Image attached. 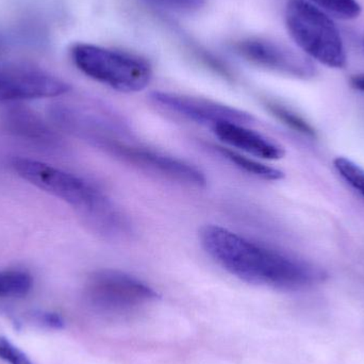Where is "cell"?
Listing matches in <instances>:
<instances>
[{
	"label": "cell",
	"instance_id": "52a82bcc",
	"mask_svg": "<svg viewBox=\"0 0 364 364\" xmlns=\"http://www.w3.org/2000/svg\"><path fill=\"white\" fill-rule=\"evenodd\" d=\"M102 149L128 164L170 181L198 188L207 186V178L200 170L172 156L144 147L134 146L125 141H113L105 145Z\"/></svg>",
	"mask_w": 364,
	"mask_h": 364
},
{
	"label": "cell",
	"instance_id": "2e32d148",
	"mask_svg": "<svg viewBox=\"0 0 364 364\" xmlns=\"http://www.w3.org/2000/svg\"><path fill=\"white\" fill-rule=\"evenodd\" d=\"M324 12L341 19H355L363 12L357 0H308Z\"/></svg>",
	"mask_w": 364,
	"mask_h": 364
},
{
	"label": "cell",
	"instance_id": "9a60e30c",
	"mask_svg": "<svg viewBox=\"0 0 364 364\" xmlns=\"http://www.w3.org/2000/svg\"><path fill=\"white\" fill-rule=\"evenodd\" d=\"M265 107L273 117H275L278 121L282 122L287 127L294 130L295 132L303 134V136L316 138V132L312 127L311 124L306 121L303 117L293 111L292 109L288 108V107L275 102V100H267Z\"/></svg>",
	"mask_w": 364,
	"mask_h": 364
},
{
	"label": "cell",
	"instance_id": "44dd1931",
	"mask_svg": "<svg viewBox=\"0 0 364 364\" xmlns=\"http://www.w3.org/2000/svg\"><path fill=\"white\" fill-rule=\"evenodd\" d=\"M350 85L354 89L364 92V74L355 75L350 78Z\"/></svg>",
	"mask_w": 364,
	"mask_h": 364
},
{
	"label": "cell",
	"instance_id": "ac0fdd59",
	"mask_svg": "<svg viewBox=\"0 0 364 364\" xmlns=\"http://www.w3.org/2000/svg\"><path fill=\"white\" fill-rule=\"evenodd\" d=\"M0 360L9 364H33L21 348L2 336H0Z\"/></svg>",
	"mask_w": 364,
	"mask_h": 364
},
{
	"label": "cell",
	"instance_id": "6da1fadb",
	"mask_svg": "<svg viewBox=\"0 0 364 364\" xmlns=\"http://www.w3.org/2000/svg\"><path fill=\"white\" fill-rule=\"evenodd\" d=\"M199 239L218 265L248 284L296 291L324 279V272L314 265L255 243L224 227L207 225L201 228Z\"/></svg>",
	"mask_w": 364,
	"mask_h": 364
},
{
	"label": "cell",
	"instance_id": "4fadbf2b",
	"mask_svg": "<svg viewBox=\"0 0 364 364\" xmlns=\"http://www.w3.org/2000/svg\"><path fill=\"white\" fill-rule=\"evenodd\" d=\"M214 149L224 159L233 164L235 168L247 173V174L252 175V176L257 177V178L263 179V181H282L284 177V173L282 171L272 168V166H267V164H261V162L241 155V154L232 151V149L220 146L214 147Z\"/></svg>",
	"mask_w": 364,
	"mask_h": 364
},
{
	"label": "cell",
	"instance_id": "277c9868",
	"mask_svg": "<svg viewBox=\"0 0 364 364\" xmlns=\"http://www.w3.org/2000/svg\"><path fill=\"white\" fill-rule=\"evenodd\" d=\"M284 18L289 34L306 55L328 68L346 65L343 38L324 11L308 0H289Z\"/></svg>",
	"mask_w": 364,
	"mask_h": 364
},
{
	"label": "cell",
	"instance_id": "603a6c76",
	"mask_svg": "<svg viewBox=\"0 0 364 364\" xmlns=\"http://www.w3.org/2000/svg\"><path fill=\"white\" fill-rule=\"evenodd\" d=\"M0 51H1V43H0Z\"/></svg>",
	"mask_w": 364,
	"mask_h": 364
},
{
	"label": "cell",
	"instance_id": "ffe728a7",
	"mask_svg": "<svg viewBox=\"0 0 364 364\" xmlns=\"http://www.w3.org/2000/svg\"><path fill=\"white\" fill-rule=\"evenodd\" d=\"M30 321L34 324L45 328L61 331L65 326L63 318L55 312H36L30 316Z\"/></svg>",
	"mask_w": 364,
	"mask_h": 364
},
{
	"label": "cell",
	"instance_id": "9c48e42d",
	"mask_svg": "<svg viewBox=\"0 0 364 364\" xmlns=\"http://www.w3.org/2000/svg\"><path fill=\"white\" fill-rule=\"evenodd\" d=\"M53 117L58 125L100 149L111 141L129 136L127 125L108 110L60 106L53 109Z\"/></svg>",
	"mask_w": 364,
	"mask_h": 364
},
{
	"label": "cell",
	"instance_id": "5b68a950",
	"mask_svg": "<svg viewBox=\"0 0 364 364\" xmlns=\"http://www.w3.org/2000/svg\"><path fill=\"white\" fill-rule=\"evenodd\" d=\"M85 295L94 309L110 316L132 314L159 299L146 282L117 269L91 274L85 282Z\"/></svg>",
	"mask_w": 364,
	"mask_h": 364
},
{
	"label": "cell",
	"instance_id": "8fae6325",
	"mask_svg": "<svg viewBox=\"0 0 364 364\" xmlns=\"http://www.w3.org/2000/svg\"><path fill=\"white\" fill-rule=\"evenodd\" d=\"M216 136L227 145L241 149L255 157L267 160L282 159L284 151L259 132L248 129L241 124L225 123L211 128Z\"/></svg>",
	"mask_w": 364,
	"mask_h": 364
},
{
	"label": "cell",
	"instance_id": "7c38bea8",
	"mask_svg": "<svg viewBox=\"0 0 364 364\" xmlns=\"http://www.w3.org/2000/svg\"><path fill=\"white\" fill-rule=\"evenodd\" d=\"M4 124L11 132L23 138L48 144H53L57 141V136L53 130L38 115L27 109L12 108L6 111Z\"/></svg>",
	"mask_w": 364,
	"mask_h": 364
},
{
	"label": "cell",
	"instance_id": "30bf717a",
	"mask_svg": "<svg viewBox=\"0 0 364 364\" xmlns=\"http://www.w3.org/2000/svg\"><path fill=\"white\" fill-rule=\"evenodd\" d=\"M70 90L68 83L40 68L0 63V102L57 97Z\"/></svg>",
	"mask_w": 364,
	"mask_h": 364
},
{
	"label": "cell",
	"instance_id": "7402d4cb",
	"mask_svg": "<svg viewBox=\"0 0 364 364\" xmlns=\"http://www.w3.org/2000/svg\"><path fill=\"white\" fill-rule=\"evenodd\" d=\"M363 49H364V32H363Z\"/></svg>",
	"mask_w": 364,
	"mask_h": 364
},
{
	"label": "cell",
	"instance_id": "ba28073f",
	"mask_svg": "<svg viewBox=\"0 0 364 364\" xmlns=\"http://www.w3.org/2000/svg\"><path fill=\"white\" fill-rule=\"evenodd\" d=\"M149 98L166 112L210 128L220 124L250 125L255 122V117L245 111L205 98L160 91L151 92Z\"/></svg>",
	"mask_w": 364,
	"mask_h": 364
},
{
	"label": "cell",
	"instance_id": "3957f363",
	"mask_svg": "<svg viewBox=\"0 0 364 364\" xmlns=\"http://www.w3.org/2000/svg\"><path fill=\"white\" fill-rule=\"evenodd\" d=\"M70 57L81 73L123 93L142 91L153 77L149 61L127 51L77 43L70 48Z\"/></svg>",
	"mask_w": 364,
	"mask_h": 364
},
{
	"label": "cell",
	"instance_id": "5bb4252c",
	"mask_svg": "<svg viewBox=\"0 0 364 364\" xmlns=\"http://www.w3.org/2000/svg\"><path fill=\"white\" fill-rule=\"evenodd\" d=\"M32 278L29 274L18 269L0 271V297L21 299L31 291Z\"/></svg>",
	"mask_w": 364,
	"mask_h": 364
},
{
	"label": "cell",
	"instance_id": "d6986e66",
	"mask_svg": "<svg viewBox=\"0 0 364 364\" xmlns=\"http://www.w3.org/2000/svg\"><path fill=\"white\" fill-rule=\"evenodd\" d=\"M145 1L168 10L182 13L196 12L205 4V0H145Z\"/></svg>",
	"mask_w": 364,
	"mask_h": 364
},
{
	"label": "cell",
	"instance_id": "7a4b0ae2",
	"mask_svg": "<svg viewBox=\"0 0 364 364\" xmlns=\"http://www.w3.org/2000/svg\"><path fill=\"white\" fill-rule=\"evenodd\" d=\"M18 176L72 205L96 232L108 239H124L132 232L129 220L100 188L76 175L27 158H15Z\"/></svg>",
	"mask_w": 364,
	"mask_h": 364
},
{
	"label": "cell",
	"instance_id": "e0dca14e",
	"mask_svg": "<svg viewBox=\"0 0 364 364\" xmlns=\"http://www.w3.org/2000/svg\"><path fill=\"white\" fill-rule=\"evenodd\" d=\"M333 166L340 176L364 197V168L344 157L336 158Z\"/></svg>",
	"mask_w": 364,
	"mask_h": 364
},
{
	"label": "cell",
	"instance_id": "8992f818",
	"mask_svg": "<svg viewBox=\"0 0 364 364\" xmlns=\"http://www.w3.org/2000/svg\"><path fill=\"white\" fill-rule=\"evenodd\" d=\"M233 51L254 65L299 79H311L316 68L306 55L275 41L250 38L235 43Z\"/></svg>",
	"mask_w": 364,
	"mask_h": 364
}]
</instances>
